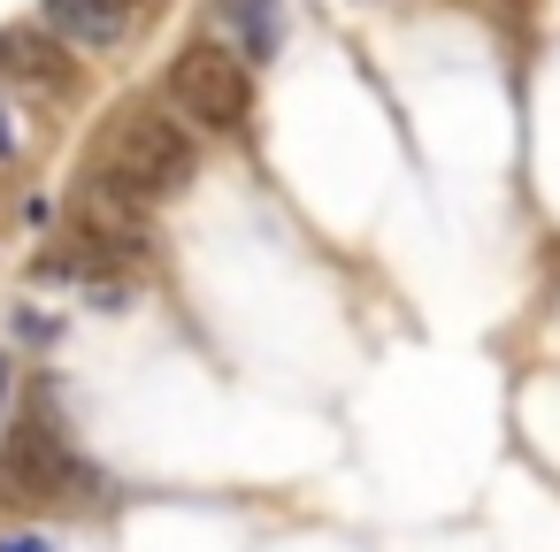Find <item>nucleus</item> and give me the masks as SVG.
<instances>
[{
	"label": "nucleus",
	"instance_id": "obj_1",
	"mask_svg": "<svg viewBox=\"0 0 560 552\" xmlns=\"http://www.w3.org/2000/svg\"><path fill=\"white\" fill-rule=\"evenodd\" d=\"M170 93H177L185 124H200V131H238L246 108H254V78H246V62L223 55V47H192V55H177Z\"/></svg>",
	"mask_w": 560,
	"mask_h": 552
},
{
	"label": "nucleus",
	"instance_id": "obj_2",
	"mask_svg": "<svg viewBox=\"0 0 560 552\" xmlns=\"http://www.w3.org/2000/svg\"><path fill=\"white\" fill-rule=\"evenodd\" d=\"M108 177H124L139 200H162V192H185L192 185V139L170 124V116H131L116 154H108Z\"/></svg>",
	"mask_w": 560,
	"mask_h": 552
},
{
	"label": "nucleus",
	"instance_id": "obj_3",
	"mask_svg": "<svg viewBox=\"0 0 560 552\" xmlns=\"http://www.w3.org/2000/svg\"><path fill=\"white\" fill-rule=\"evenodd\" d=\"M0 475H9V491L55 498V491H70L85 468L70 460L62 430H47V414H24V422H9V437H0Z\"/></svg>",
	"mask_w": 560,
	"mask_h": 552
},
{
	"label": "nucleus",
	"instance_id": "obj_4",
	"mask_svg": "<svg viewBox=\"0 0 560 552\" xmlns=\"http://www.w3.org/2000/svg\"><path fill=\"white\" fill-rule=\"evenodd\" d=\"M0 70H16V78H32V85H70V55H62V39L32 32V24L0 32Z\"/></svg>",
	"mask_w": 560,
	"mask_h": 552
},
{
	"label": "nucleus",
	"instance_id": "obj_5",
	"mask_svg": "<svg viewBox=\"0 0 560 552\" xmlns=\"http://www.w3.org/2000/svg\"><path fill=\"white\" fill-rule=\"evenodd\" d=\"M47 24L78 47H116L131 32V16L116 9V0H47Z\"/></svg>",
	"mask_w": 560,
	"mask_h": 552
},
{
	"label": "nucleus",
	"instance_id": "obj_6",
	"mask_svg": "<svg viewBox=\"0 0 560 552\" xmlns=\"http://www.w3.org/2000/svg\"><path fill=\"white\" fill-rule=\"evenodd\" d=\"M231 9V24H238V39H246V62H269L277 55V0H223Z\"/></svg>",
	"mask_w": 560,
	"mask_h": 552
},
{
	"label": "nucleus",
	"instance_id": "obj_7",
	"mask_svg": "<svg viewBox=\"0 0 560 552\" xmlns=\"http://www.w3.org/2000/svg\"><path fill=\"white\" fill-rule=\"evenodd\" d=\"M0 552H55V544H47V537H24V529H16V537H0Z\"/></svg>",
	"mask_w": 560,
	"mask_h": 552
},
{
	"label": "nucleus",
	"instance_id": "obj_8",
	"mask_svg": "<svg viewBox=\"0 0 560 552\" xmlns=\"http://www.w3.org/2000/svg\"><path fill=\"white\" fill-rule=\"evenodd\" d=\"M9 146H16V139H9V131H0V162H9Z\"/></svg>",
	"mask_w": 560,
	"mask_h": 552
},
{
	"label": "nucleus",
	"instance_id": "obj_9",
	"mask_svg": "<svg viewBox=\"0 0 560 552\" xmlns=\"http://www.w3.org/2000/svg\"><path fill=\"white\" fill-rule=\"evenodd\" d=\"M0 399H9V368H0Z\"/></svg>",
	"mask_w": 560,
	"mask_h": 552
}]
</instances>
